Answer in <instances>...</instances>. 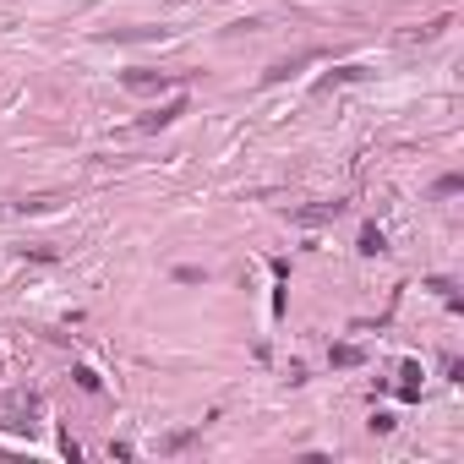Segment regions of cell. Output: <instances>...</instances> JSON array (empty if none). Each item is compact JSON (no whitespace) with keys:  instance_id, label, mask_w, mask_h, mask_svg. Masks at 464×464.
Returning <instances> with one entry per match:
<instances>
[{"instance_id":"cell-1","label":"cell","mask_w":464,"mask_h":464,"mask_svg":"<svg viewBox=\"0 0 464 464\" xmlns=\"http://www.w3.org/2000/svg\"><path fill=\"white\" fill-rule=\"evenodd\" d=\"M186 115V99H169V104H159V109H148L142 121H137V131H159V126H175Z\"/></svg>"},{"instance_id":"cell-4","label":"cell","mask_w":464,"mask_h":464,"mask_svg":"<svg viewBox=\"0 0 464 464\" xmlns=\"http://www.w3.org/2000/svg\"><path fill=\"white\" fill-rule=\"evenodd\" d=\"M360 77H366V66H338L334 77H322V83H317V93H328V87H338V83H360Z\"/></svg>"},{"instance_id":"cell-2","label":"cell","mask_w":464,"mask_h":464,"mask_svg":"<svg viewBox=\"0 0 464 464\" xmlns=\"http://www.w3.org/2000/svg\"><path fill=\"white\" fill-rule=\"evenodd\" d=\"M121 83H126L131 93H153V87H169V83H175V71H142V66H137V71H126Z\"/></svg>"},{"instance_id":"cell-9","label":"cell","mask_w":464,"mask_h":464,"mask_svg":"<svg viewBox=\"0 0 464 464\" xmlns=\"http://www.w3.org/2000/svg\"><path fill=\"white\" fill-rule=\"evenodd\" d=\"M459 186H464L459 175H443V181H437V197H453V191H459Z\"/></svg>"},{"instance_id":"cell-7","label":"cell","mask_w":464,"mask_h":464,"mask_svg":"<svg viewBox=\"0 0 464 464\" xmlns=\"http://www.w3.org/2000/svg\"><path fill=\"white\" fill-rule=\"evenodd\" d=\"M71 377H77V388H87V393H99V372H93V366H77Z\"/></svg>"},{"instance_id":"cell-8","label":"cell","mask_w":464,"mask_h":464,"mask_svg":"<svg viewBox=\"0 0 464 464\" xmlns=\"http://www.w3.org/2000/svg\"><path fill=\"white\" fill-rule=\"evenodd\" d=\"M175 279H181V284H202V279H208V268H175Z\"/></svg>"},{"instance_id":"cell-5","label":"cell","mask_w":464,"mask_h":464,"mask_svg":"<svg viewBox=\"0 0 464 464\" xmlns=\"http://www.w3.org/2000/svg\"><path fill=\"white\" fill-rule=\"evenodd\" d=\"M360 252H366V257L388 252V240H382V230H377V224H366V230H360Z\"/></svg>"},{"instance_id":"cell-3","label":"cell","mask_w":464,"mask_h":464,"mask_svg":"<svg viewBox=\"0 0 464 464\" xmlns=\"http://www.w3.org/2000/svg\"><path fill=\"white\" fill-rule=\"evenodd\" d=\"M338 213H344V202H322V208H295L290 219L295 224H322V219H338Z\"/></svg>"},{"instance_id":"cell-6","label":"cell","mask_w":464,"mask_h":464,"mask_svg":"<svg viewBox=\"0 0 464 464\" xmlns=\"http://www.w3.org/2000/svg\"><path fill=\"white\" fill-rule=\"evenodd\" d=\"M328 360H334V366H360V350H355V344H334Z\"/></svg>"}]
</instances>
